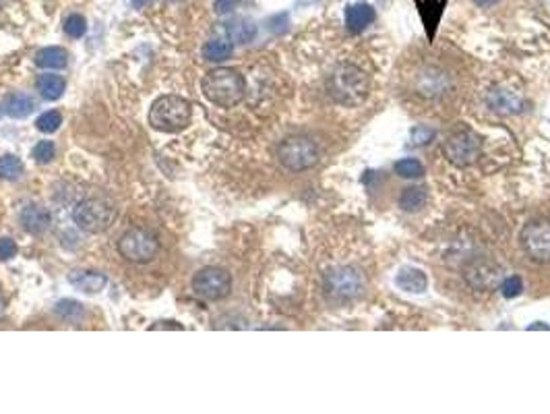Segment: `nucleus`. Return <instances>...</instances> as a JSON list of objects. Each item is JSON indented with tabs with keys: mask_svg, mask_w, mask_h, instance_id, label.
Returning <instances> with one entry per match:
<instances>
[{
	"mask_svg": "<svg viewBox=\"0 0 550 414\" xmlns=\"http://www.w3.org/2000/svg\"><path fill=\"white\" fill-rule=\"evenodd\" d=\"M21 224L25 226L27 232L41 234L46 228L50 226V214L44 207H39V205H27L21 212Z\"/></svg>",
	"mask_w": 550,
	"mask_h": 414,
	"instance_id": "dca6fc26",
	"label": "nucleus"
},
{
	"mask_svg": "<svg viewBox=\"0 0 550 414\" xmlns=\"http://www.w3.org/2000/svg\"><path fill=\"white\" fill-rule=\"evenodd\" d=\"M203 93L209 102L221 108H232L242 102L247 83L244 77L234 69H216L203 77Z\"/></svg>",
	"mask_w": 550,
	"mask_h": 414,
	"instance_id": "f03ea898",
	"label": "nucleus"
},
{
	"mask_svg": "<svg viewBox=\"0 0 550 414\" xmlns=\"http://www.w3.org/2000/svg\"><path fill=\"white\" fill-rule=\"evenodd\" d=\"M232 50H234L232 41H228V39H211V41L205 44L203 56H205V60L221 63V60H225V58L232 56Z\"/></svg>",
	"mask_w": 550,
	"mask_h": 414,
	"instance_id": "412c9836",
	"label": "nucleus"
},
{
	"mask_svg": "<svg viewBox=\"0 0 550 414\" xmlns=\"http://www.w3.org/2000/svg\"><path fill=\"white\" fill-rule=\"evenodd\" d=\"M501 267L488 259H476L466 267V282L474 290H495L501 286Z\"/></svg>",
	"mask_w": 550,
	"mask_h": 414,
	"instance_id": "9b49d317",
	"label": "nucleus"
},
{
	"mask_svg": "<svg viewBox=\"0 0 550 414\" xmlns=\"http://www.w3.org/2000/svg\"><path fill=\"white\" fill-rule=\"evenodd\" d=\"M228 32H230V38L234 39V41H238V44L253 41V38L257 36V27H255V23H251V21H247V19H238V21H234V23L228 27Z\"/></svg>",
	"mask_w": 550,
	"mask_h": 414,
	"instance_id": "4be33fe9",
	"label": "nucleus"
},
{
	"mask_svg": "<svg viewBox=\"0 0 550 414\" xmlns=\"http://www.w3.org/2000/svg\"><path fill=\"white\" fill-rule=\"evenodd\" d=\"M443 153L453 166H472L482 155V139L472 129H459L443 141Z\"/></svg>",
	"mask_w": 550,
	"mask_h": 414,
	"instance_id": "20e7f679",
	"label": "nucleus"
},
{
	"mask_svg": "<svg viewBox=\"0 0 550 414\" xmlns=\"http://www.w3.org/2000/svg\"><path fill=\"white\" fill-rule=\"evenodd\" d=\"M192 108L181 96H164L153 102L149 110V124L162 133H178L190 124Z\"/></svg>",
	"mask_w": 550,
	"mask_h": 414,
	"instance_id": "7ed1b4c3",
	"label": "nucleus"
},
{
	"mask_svg": "<svg viewBox=\"0 0 550 414\" xmlns=\"http://www.w3.org/2000/svg\"><path fill=\"white\" fill-rule=\"evenodd\" d=\"M426 199H428L426 188L410 187L405 188L404 193H402V197H400V207H402L404 212H418L420 207H424Z\"/></svg>",
	"mask_w": 550,
	"mask_h": 414,
	"instance_id": "aec40b11",
	"label": "nucleus"
},
{
	"mask_svg": "<svg viewBox=\"0 0 550 414\" xmlns=\"http://www.w3.org/2000/svg\"><path fill=\"white\" fill-rule=\"evenodd\" d=\"M135 6H143V0H135Z\"/></svg>",
	"mask_w": 550,
	"mask_h": 414,
	"instance_id": "473e14b6",
	"label": "nucleus"
},
{
	"mask_svg": "<svg viewBox=\"0 0 550 414\" xmlns=\"http://www.w3.org/2000/svg\"><path fill=\"white\" fill-rule=\"evenodd\" d=\"M65 32H67L71 38H81V36L87 32V21H85V17H81V15H69L67 21H65Z\"/></svg>",
	"mask_w": 550,
	"mask_h": 414,
	"instance_id": "a878e982",
	"label": "nucleus"
},
{
	"mask_svg": "<svg viewBox=\"0 0 550 414\" xmlns=\"http://www.w3.org/2000/svg\"><path fill=\"white\" fill-rule=\"evenodd\" d=\"M69 282L74 288L87 292V295H96L106 286V276L100 271H87V269H77L69 276Z\"/></svg>",
	"mask_w": 550,
	"mask_h": 414,
	"instance_id": "2eb2a0df",
	"label": "nucleus"
},
{
	"mask_svg": "<svg viewBox=\"0 0 550 414\" xmlns=\"http://www.w3.org/2000/svg\"><path fill=\"white\" fill-rule=\"evenodd\" d=\"M488 108L497 114H517L523 108V98L505 87H497L488 93Z\"/></svg>",
	"mask_w": 550,
	"mask_h": 414,
	"instance_id": "f8f14e48",
	"label": "nucleus"
},
{
	"mask_svg": "<svg viewBox=\"0 0 550 414\" xmlns=\"http://www.w3.org/2000/svg\"><path fill=\"white\" fill-rule=\"evenodd\" d=\"M60 124H63V114L56 112V110L44 112L36 120V127L41 133H54V131H58Z\"/></svg>",
	"mask_w": 550,
	"mask_h": 414,
	"instance_id": "393cba45",
	"label": "nucleus"
},
{
	"mask_svg": "<svg viewBox=\"0 0 550 414\" xmlns=\"http://www.w3.org/2000/svg\"><path fill=\"white\" fill-rule=\"evenodd\" d=\"M365 290V278L356 267H337L325 276V292L333 301L358 299Z\"/></svg>",
	"mask_w": 550,
	"mask_h": 414,
	"instance_id": "0eeeda50",
	"label": "nucleus"
},
{
	"mask_svg": "<svg viewBox=\"0 0 550 414\" xmlns=\"http://www.w3.org/2000/svg\"><path fill=\"white\" fill-rule=\"evenodd\" d=\"M118 251L124 259L131 264H147L151 261L159 251L157 236L147 228H131L126 230L118 240Z\"/></svg>",
	"mask_w": 550,
	"mask_h": 414,
	"instance_id": "39448f33",
	"label": "nucleus"
},
{
	"mask_svg": "<svg viewBox=\"0 0 550 414\" xmlns=\"http://www.w3.org/2000/svg\"><path fill=\"white\" fill-rule=\"evenodd\" d=\"M280 162L292 170V172H300L306 168H313L319 162V150L317 145L308 139V137H288L282 145H280Z\"/></svg>",
	"mask_w": 550,
	"mask_h": 414,
	"instance_id": "6e6552de",
	"label": "nucleus"
},
{
	"mask_svg": "<svg viewBox=\"0 0 550 414\" xmlns=\"http://www.w3.org/2000/svg\"><path fill=\"white\" fill-rule=\"evenodd\" d=\"M236 6H238V0H216V4H214V8H216L218 15H228V13H232Z\"/></svg>",
	"mask_w": 550,
	"mask_h": 414,
	"instance_id": "7c9ffc66",
	"label": "nucleus"
},
{
	"mask_svg": "<svg viewBox=\"0 0 550 414\" xmlns=\"http://www.w3.org/2000/svg\"><path fill=\"white\" fill-rule=\"evenodd\" d=\"M521 247L530 255V259L538 264L550 261V222L549 220H532L521 230Z\"/></svg>",
	"mask_w": 550,
	"mask_h": 414,
	"instance_id": "1a4fd4ad",
	"label": "nucleus"
},
{
	"mask_svg": "<svg viewBox=\"0 0 550 414\" xmlns=\"http://www.w3.org/2000/svg\"><path fill=\"white\" fill-rule=\"evenodd\" d=\"M56 155V148L52 141H39L36 148H34V157H36L39 164H48L52 162Z\"/></svg>",
	"mask_w": 550,
	"mask_h": 414,
	"instance_id": "cd10ccee",
	"label": "nucleus"
},
{
	"mask_svg": "<svg viewBox=\"0 0 550 414\" xmlns=\"http://www.w3.org/2000/svg\"><path fill=\"white\" fill-rule=\"evenodd\" d=\"M521 290H523V282H521V278H517V276L505 278V280L501 282V292H503L505 299H515V297H519Z\"/></svg>",
	"mask_w": 550,
	"mask_h": 414,
	"instance_id": "bb28decb",
	"label": "nucleus"
},
{
	"mask_svg": "<svg viewBox=\"0 0 550 414\" xmlns=\"http://www.w3.org/2000/svg\"><path fill=\"white\" fill-rule=\"evenodd\" d=\"M15 253H17L15 240H11V238H0V259L6 261V259L15 257Z\"/></svg>",
	"mask_w": 550,
	"mask_h": 414,
	"instance_id": "c756f323",
	"label": "nucleus"
},
{
	"mask_svg": "<svg viewBox=\"0 0 550 414\" xmlns=\"http://www.w3.org/2000/svg\"><path fill=\"white\" fill-rule=\"evenodd\" d=\"M474 2H476L478 6H484V8H486V6H492V4H497L499 0H474Z\"/></svg>",
	"mask_w": 550,
	"mask_h": 414,
	"instance_id": "2f4dec72",
	"label": "nucleus"
},
{
	"mask_svg": "<svg viewBox=\"0 0 550 414\" xmlns=\"http://www.w3.org/2000/svg\"><path fill=\"white\" fill-rule=\"evenodd\" d=\"M116 218V209L112 205L110 201L106 199H85L77 205L74 209V222L77 226L89 234H98V232H104L108 230L110 224Z\"/></svg>",
	"mask_w": 550,
	"mask_h": 414,
	"instance_id": "423d86ee",
	"label": "nucleus"
},
{
	"mask_svg": "<svg viewBox=\"0 0 550 414\" xmlns=\"http://www.w3.org/2000/svg\"><path fill=\"white\" fill-rule=\"evenodd\" d=\"M37 91L46 100H58L65 93V79L58 75H39L37 77Z\"/></svg>",
	"mask_w": 550,
	"mask_h": 414,
	"instance_id": "6ab92c4d",
	"label": "nucleus"
},
{
	"mask_svg": "<svg viewBox=\"0 0 550 414\" xmlns=\"http://www.w3.org/2000/svg\"><path fill=\"white\" fill-rule=\"evenodd\" d=\"M435 139V131L431 127H416L412 131V143L414 145H428Z\"/></svg>",
	"mask_w": 550,
	"mask_h": 414,
	"instance_id": "c85d7f7f",
	"label": "nucleus"
},
{
	"mask_svg": "<svg viewBox=\"0 0 550 414\" xmlns=\"http://www.w3.org/2000/svg\"><path fill=\"white\" fill-rule=\"evenodd\" d=\"M395 172L402 179H420L424 174V166L414 157H405V160L395 164Z\"/></svg>",
	"mask_w": 550,
	"mask_h": 414,
	"instance_id": "b1692460",
	"label": "nucleus"
},
{
	"mask_svg": "<svg viewBox=\"0 0 550 414\" xmlns=\"http://www.w3.org/2000/svg\"><path fill=\"white\" fill-rule=\"evenodd\" d=\"M368 87H370V83H368L367 73L360 67L350 65V63L337 65L329 75V81H327L331 98L337 104H343V106L362 104L367 100Z\"/></svg>",
	"mask_w": 550,
	"mask_h": 414,
	"instance_id": "f257e3e1",
	"label": "nucleus"
},
{
	"mask_svg": "<svg viewBox=\"0 0 550 414\" xmlns=\"http://www.w3.org/2000/svg\"><path fill=\"white\" fill-rule=\"evenodd\" d=\"M192 290L207 301H220L230 295L232 290V278L228 271L220 267H205L201 269L192 280Z\"/></svg>",
	"mask_w": 550,
	"mask_h": 414,
	"instance_id": "9d476101",
	"label": "nucleus"
},
{
	"mask_svg": "<svg viewBox=\"0 0 550 414\" xmlns=\"http://www.w3.org/2000/svg\"><path fill=\"white\" fill-rule=\"evenodd\" d=\"M374 17H377L374 6H370L368 2H356V4H350L346 8V25L352 34L365 32L368 25L374 21Z\"/></svg>",
	"mask_w": 550,
	"mask_h": 414,
	"instance_id": "ddd939ff",
	"label": "nucleus"
},
{
	"mask_svg": "<svg viewBox=\"0 0 550 414\" xmlns=\"http://www.w3.org/2000/svg\"><path fill=\"white\" fill-rule=\"evenodd\" d=\"M2 108L11 118H25L36 108V102L27 93H11V96H6Z\"/></svg>",
	"mask_w": 550,
	"mask_h": 414,
	"instance_id": "f3484780",
	"label": "nucleus"
},
{
	"mask_svg": "<svg viewBox=\"0 0 550 414\" xmlns=\"http://www.w3.org/2000/svg\"><path fill=\"white\" fill-rule=\"evenodd\" d=\"M23 172V164L17 155H2L0 157V179L13 181L19 179Z\"/></svg>",
	"mask_w": 550,
	"mask_h": 414,
	"instance_id": "5701e85b",
	"label": "nucleus"
},
{
	"mask_svg": "<svg viewBox=\"0 0 550 414\" xmlns=\"http://www.w3.org/2000/svg\"><path fill=\"white\" fill-rule=\"evenodd\" d=\"M67 60H69L67 52L56 46L44 48L36 54V65L41 69H63V67H67Z\"/></svg>",
	"mask_w": 550,
	"mask_h": 414,
	"instance_id": "a211bd4d",
	"label": "nucleus"
},
{
	"mask_svg": "<svg viewBox=\"0 0 550 414\" xmlns=\"http://www.w3.org/2000/svg\"><path fill=\"white\" fill-rule=\"evenodd\" d=\"M395 284L404 290V292H410V295H422L428 286V280H426V273L418 267H412V265H405L398 271V278H395Z\"/></svg>",
	"mask_w": 550,
	"mask_h": 414,
	"instance_id": "4468645a",
	"label": "nucleus"
}]
</instances>
